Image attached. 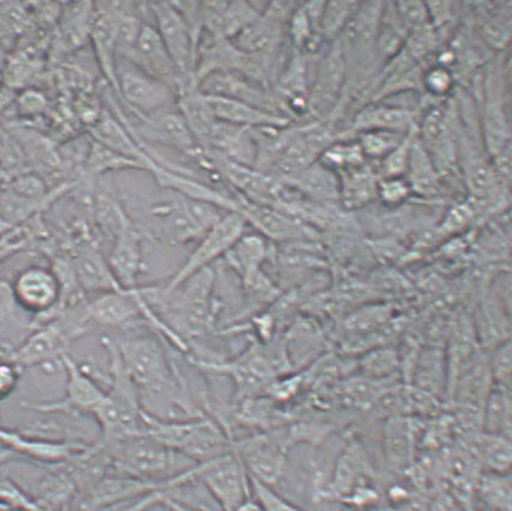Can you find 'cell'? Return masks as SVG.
Masks as SVG:
<instances>
[{
	"mask_svg": "<svg viewBox=\"0 0 512 511\" xmlns=\"http://www.w3.org/2000/svg\"><path fill=\"white\" fill-rule=\"evenodd\" d=\"M100 343L109 355L108 390L93 414L99 428L102 444L144 434L143 410H141L138 387L123 366L119 349L114 339L103 337Z\"/></svg>",
	"mask_w": 512,
	"mask_h": 511,
	"instance_id": "1",
	"label": "cell"
},
{
	"mask_svg": "<svg viewBox=\"0 0 512 511\" xmlns=\"http://www.w3.org/2000/svg\"><path fill=\"white\" fill-rule=\"evenodd\" d=\"M102 445L116 474L152 483L173 479L197 464L145 433Z\"/></svg>",
	"mask_w": 512,
	"mask_h": 511,
	"instance_id": "2",
	"label": "cell"
},
{
	"mask_svg": "<svg viewBox=\"0 0 512 511\" xmlns=\"http://www.w3.org/2000/svg\"><path fill=\"white\" fill-rule=\"evenodd\" d=\"M196 480L221 511H234L252 498L250 475L234 450L215 460L197 463Z\"/></svg>",
	"mask_w": 512,
	"mask_h": 511,
	"instance_id": "3",
	"label": "cell"
},
{
	"mask_svg": "<svg viewBox=\"0 0 512 511\" xmlns=\"http://www.w3.org/2000/svg\"><path fill=\"white\" fill-rule=\"evenodd\" d=\"M116 75L119 95L141 119L149 120L178 107V92L172 86L133 63L122 60L121 67H116Z\"/></svg>",
	"mask_w": 512,
	"mask_h": 511,
	"instance_id": "4",
	"label": "cell"
},
{
	"mask_svg": "<svg viewBox=\"0 0 512 511\" xmlns=\"http://www.w3.org/2000/svg\"><path fill=\"white\" fill-rule=\"evenodd\" d=\"M247 225L244 216L231 211L222 216L213 227L198 240L179 272L174 275L163 292H172L202 270L207 269L220 257H225L235 243L244 236Z\"/></svg>",
	"mask_w": 512,
	"mask_h": 511,
	"instance_id": "5",
	"label": "cell"
},
{
	"mask_svg": "<svg viewBox=\"0 0 512 511\" xmlns=\"http://www.w3.org/2000/svg\"><path fill=\"white\" fill-rule=\"evenodd\" d=\"M149 8L155 17L157 32L178 70L180 78L178 90L179 87L187 84L197 86L194 80V69H196L199 44L185 17L173 3H150Z\"/></svg>",
	"mask_w": 512,
	"mask_h": 511,
	"instance_id": "6",
	"label": "cell"
},
{
	"mask_svg": "<svg viewBox=\"0 0 512 511\" xmlns=\"http://www.w3.org/2000/svg\"><path fill=\"white\" fill-rule=\"evenodd\" d=\"M67 369L66 392L61 401L52 403L22 402V408L37 413H63L72 416H93L102 404L105 390L97 380L88 374L84 367L76 363L68 354L62 356Z\"/></svg>",
	"mask_w": 512,
	"mask_h": 511,
	"instance_id": "7",
	"label": "cell"
},
{
	"mask_svg": "<svg viewBox=\"0 0 512 511\" xmlns=\"http://www.w3.org/2000/svg\"><path fill=\"white\" fill-rule=\"evenodd\" d=\"M233 450L252 479L273 487L284 477L287 452L290 450L285 442L284 431L258 434L233 442Z\"/></svg>",
	"mask_w": 512,
	"mask_h": 511,
	"instance_id": "8",
	"label": "cell"
},
{
	"mask_svg": "<svg viewBox=\"0 0 512 511\" xmlns=\"http://www.w3.org/2000/svg\"><path fill=\"white\" fill-rule=\"evenodd\" d=\"M90 321L100 326L122 327L144 316L157 330L164 331L166 325L141 296V287L135 291H110L99 293L85 307Z\"/></svg>",
	"mask_w": 512,
	"mask_h": 511,
	"instance_id": "9",
	"label": "cell"
},
{
	"mask_svg": "<svg viewBox=\"0 0 512 511\" xmlns=\"http://www.w3.org/2000/svg\"><path fill=\"white\" fill-rule=\"evenodd\" d=\"M374 478L372 462L363 444L349 437L335 462L331 480L316 491V501L341 502L362 481Z\"/></svg>",
	"mask_w": 512,
	"mask_h": 511,
	"instance_id": "10",
	"label": "cell"
},
{
	"mask_svg": "<svg viewBox=\"0 0 512 511\" xmlns=\"http://www.w3.org/2000/svg\"><path fill=\"white\" fill-rule=\"evenodd\" d=\"M13 292L17 307L34 315L54 313L60 307L62 285L55 270L29 267L16 276Z\"/></svg>",
	"mask_w": 512,
	"mask_h": 511,
	"instance_id": "11",
	"label": "cell"
},
{
	"mask_svg": "<svg viewBox=\"0 0 512 511\" xmlns=\"http://www.w3.org/2000/svg\"><path fill=\"white\" fill-rule=\"evenodd\" d=\"M0 444L15 452L21 460L46 467L58 466L72 460L73 457L82 454L92 446L81 443L51 442V440L27 436L19 430H8L2 426H0Z\"/></svg>",
	"mask_w": 512,
	"mask_h": 511,
	"instance_id": "12",
	"label": "cell"
},
{
	"mask_svg": "<svg viewBox=\"0 0 512 511\" xmlns=\"http://www.w3.org/2000/svg\"><path fill=\"white\" fill-rule=\"evenodd\" d=\"M125 4L107 3L97 4V10L92 14L90 33L100 68L107 76L110 85L119 95L116 75L117 39L123 16Z\"/></svg>",
	"mask_w": 512,
	"mask_h": 511,
	"instance_id": "13",
	"label": "cell"
},
{
	"mask_svg": "<svg viewBox=\"0 0 512 511\" xmlns=\"http://www.w3.org/2000/svg\"><path fill=\"white\" fill-rule=\"evenodd\" d=\"M144 70L153 78L166 82L178 92L179 74L174 66L172 57L164 45L156 27L141 25L138 38L127 58H122Z\"/></svg>",
	"mask_w": 512,
	"mask_h": 511,
	"instance_id": "14",
	"label": "cell"
},
{
	"mask_svg": "<svg viewBox=\"0 0 512 511\" xmlns=\"http://www.w3.org/2000/svg\"><path fill=\"white\" fill-rule=\"evenodd\" d=\"M478 336H476L473 317L462 315L453 323L449 338V348L445 352L447 364V390L450 397L457 381L484 356Z\"/></svg>",
	"mask_w": 512,
	"mask_h": 511,
	"instance_id": "15",
	"label": "cell"
},
{
	"mask_svg": "<svg viewBox=\"0 0 512 511\" xmlns=\"http://www.w3.org/2000/svg\"><path fill=\"white\" fill-rule=\"evenodd\" d=\"M113 242L108 260L111 272L123 290L135 291L143 268V233L131 221Z\"/></svg>",
	"mask_w": 512,
	"mask_h": 511,
	"instance_id": "16",
	"label": "cell"
},
{
	"mask_svg": "<svg viewBox=\"0 0 512 511\" xmlns=\"http://www.w3.org/2000/svg\"><path fill=\"white\" fill-rule=\"evenodd\" d=\"M207 102L217 121L227 125L257 129L264 127L284 128L290 119L279 114L269 113L267 110L255 107L239 99L207 96Z\"/></svg>",
	"mask_w": 512,
	"mask_h": 511,
	"instance_id": "17",
	"label": "cell"
},
{
	"mask_svg": "<svg viewBox=\"0 0 512 511\" xmlns=\"http://www.w3.org/2000/svg\"><path fill=\"white\" fill-rule=\"evenodd\" d=\"M238 213L244 216L264 237L276 242H288L303 236L304 229L297 219L284 211L239 199Z\"/></svg>",
	"mask_w": 512,
	"mask_h": 511,
	"instance_id": "18",
	"label": "cell"
},
{
	"mask_svg": "<svg viewBox=\"0 0 512 511\" xmlns=\"http://www.w3.org/2000/svg\"><path fill=\"white\" fill-rule=\"evenodd\" d=\"M92 134L94 142L137 163L141 169L149 170V172L155 169L157 162L113 116L107 114L100 117L97 125L93 127Z\"/></svg>",
	"mask_w": 512,
	"mask_h": 511,
	"instance_id": "19",
	"label": "cell"
},
{
	"mask_svg": "<svg viewBox=\"0 0 512 511\" xmlns=\"http://www.w3.org/2000/svg\"><path fill=\"white\" fill-rule=\"evenodd\" d=\"M345 78V60L338 46L323 58L309 97V108L316 114H325L337 101Z\"/></svg>",
	"mask_w": 512,
	"mask_h": 511,
	"instance_id": "20",
	"label": "cell"
},
{
	"mask_svg": "<svg viewBox=\"0 0 512 511\" xmlns=\"http://www.w3.org/2000/svg\"><path fill=\"white\" fill-rule=\"evenodd\" d=\"M473 322L482 350L491 351L510 340V313L497 298L482 299Z\"/></svg>",
	"mask_w": 512,
	"mask_h": 511,
	"instance_id": "21",
	"label": "cell"
},
{
	"mask_svg": "<svg viewBox=\"0 0 512 511\" xmlns=\"http://www.w3.org/2000/svg\"><path fill=\"white\" fill-rule=\"evenodd\" d=\"M72 266L81 290L98 293L123 290L111 272L108 261L97 249L82 250Z\"/></svg>",
	"mask_w": 512,
	"mask_h": 511,
	"instance_id": "22",
	"label": "cell"
},
{
	"mask_svg": "<svg viewBox=\"0 0 512 511\" xmlns=\"http://www.w3.org/2000/svg\"><path fill=\"white\" fill-rule=\"evenodd\" d=\"M416 428L404 416L387 419L384 432L385 457L393 472L406 471L413 458Z\"/></svg>",
	"mask_w": 512,
	"mask_h": 511,
	"instance_id": "23",
	"label": "cell"
},
{
	"mask_svg": "<svg viewBox=\"0 0 512 511\" xmlns=\"http://www.w3.org/2000/svg\"><path fill=\"white\" fill-rule=\"evenodd\" d=\"M145 121L152 128L158 142L194 158L202 151L180 111H169Z\"/></svg>",
	"mask_w": 512,
	"mask_h": 511,
	"instance_id": "24",
	"label": "cell"
},
{
	"mask_svg": "<svg viewBox=\"0 0 512 511\" xmlns=\"http://www.w3.org/2000/svg\"><path fill=\"white\" fill-rule=\"evenodd\" d=\"M419 389L438 397L446 395L447 364L445 351L438 348H427L420 351L411 374L410 383Z\"/></svg>",
	"mask_w": 512,
	"mask_h": 511,
	"instance_id": "25",
	"label": "cell"
},
{
	"mask_svg": "<svg viewBox=\"0 0 512 511\" xmlns=\"http://www.w3.org/2000/svg\"><path fill=\"white\" fill-rule=\"evenodd\" d=\"M279 4H275V11H270L266 17L258 16L244 31H241L232 41L239 51L247 56L260 55L272 49L279 39Z\"/></svg>",
	"mask_w": 512,
	"mask_h": 511,
	"instance_id": "26",
	"label": "cell"
},
{
	"mask_svg": "<svg viewBox=\"0 0 512 511\" xmlns=\"http://www.w3.org/2000/svg\"><path fill=\"white\" fill-rule=\"evenodd\" d=\"M467 449L487 468V472L510 473L511 439L479 432L468 439Z\"/></svg>",
	"mask_w": 512,
	"mask_h": 511,
	"instance_id": "27",
	"label": "cell"
},
{
	"mask_svg": "<svg viewBox=\"0 0 512 511\" xmlns=\"http://www.w3.org/2000/svg\"><path fill=\"white\" fill-rule=\"evenodd\" d=\"M298 192L313 201L328 203L340 198V184L332 170L323 167L321 163L315 162L304 172L286 181Z\"/></svg>",
	"mask_w": 512,
	"mask_h": 511,
	"instance_id": "28",
	"label": "cell"
},
{
	"mask_svg": "<svg viewBox=\"0 0 512 511\" xmlns=\"http://www.w3.org/2000/svg\"><path fill=\"white\" fill-rule=\"evenodd\" d=\"M268 256L266 240L258 234H244L226 254L229 266L241 279L262 270V264Z\"/></svg>",
	"mask_w": 512,
	"mask_h": 511,
	"instance_id": "29",
	"label": "cell"
},
{
	"mask_svg": "<svg viewBox=\"0 0 512 511\" xmlns=\"http://www.w3.org/2000/svg\"><path fill=\"white\" fill-rule=\"evenodd\" d=\"M511 391L494 386L482 410V432L511 439Z\"/></svg>",
	"mask_w": 512,
	"mask_h": 511,
	"instance_id": "30",
	"label": "cell"
},
{
	"mask_svg": "<svg viewBox=\"0 0 512 511\" xmlns=\"http://www.w3.org/2000/svg\"><path fill=\"white\" fill-rule=\"evenodd\" d=\"M476 496L487 511H511L512 487L510 473L485 472L475 486Z\"/></svg>",
	"mask_w": 512,
	"mask_h": 511,
	"instance_id": "31",
	"label": "cell"
},
{
	"mask_svg": "<svg viewBox=\"0 0 512 511\" xmlns=\"http://www.w3.org/2000/svg\"><path fill=\"white\" fill-rule=\"evenodd\" d=\"M340 184V198L346 209L362 208L378 193L372 173L361 166L344 170Z\"/></svg>",
	"mask_w": 512,
	"mask_h": 511,
	"instance_id": "32",
	"label": "cell"
},
{
	"mask_svg": "<svg viewBox=\"0 0 512 511\" xmlns=\"http://www.w3.org/2000/svg\"><path fill=\"white\" fill-rule=\"evenodd\" d=\"M361 377L373 380L394 379L400 369V357L397 349L391 346H379L363 352L357 363Z\"/></svg>",
	"mask_w": 512,
	"mask_h": 511,
	"instance_id": "33",
	"label": "cell"
},
{
	"mask_svg": "<svg viewBox=\"0 0 512 511\" xmlns=\"http://www.w3.org/2000/svg\"><path fill=\"white\" fill-rule=\"evenodd\" d=\"M392 320L391 309L385 305H369L350 314L344 321L346 336L350 339L369 336Z\"/></svg>",
	"mask_w": 512,
	"mask_h": 511,
	"instance_id": "34",
	"label": "cell"
},
{
	"mask_svg": "<svg viewBox=\"0 0 512 511\" xmlns=\"http://www.w3.org/2000/svg\"><path fill=\"white\" fill-rule=\"evenodd\" d=\"M413 120L409 111L392 108H370L358 115L356 129L364 131L400 132Z\"/></svg>",
	"mask_w": 512,
	"mask_h": 511,
	"instance_id": "35",
	"label": "cell"
},
{
	"mask_svg": "<svg viewBox=\"0 0 512 511\" xmlns=\"http://www.w3.org/2000/svg\"><path fill=\"white\" fill-rule=\"evenodd\" d=\"M86 168L92 174L105 173L109 170L141 169L137 163L127 160L97 142H93L88 151Z\"/></svg>",
	"mask_w": 512,
	"mask_h": 511,
	"instance_id": "36",
	"label": "cell"
},
{
	"mask_svg": "<svg viewBox=\"0 0 512 511\" xmlns=\"http://www.w3.org/2000/svg\"><path fill=\"white\" fill-rule=\"evenodd\" d=\"M96 213L100 228L113 240L132 221L120 207V204L108 196L98 197Z\"/></svg>",
	"mask_w": 512,
	"mask_h": 511,
	"instance_id": "37",
	"label": "cell"
},
{
	"mask_svg": "<svg viewBox=\"0 0 512 511\" xmlns=\"http://www.w3.org/2000/svg\"><path fill=\"white\" fill-rule=\"evenodd\" d=\"M40 207L41 204L27 201L9 189L0 193V220L9 227L29 219Z\"/></svg>",
	"mask_w": 512,
	"mask_h": 511,
	"instance_id": "38",
	"label": "cell"
},
{
	"mask_svg": "<svg viewBox=\"0 0 512 511\" xmlns=\"http://www.w3.org/2000/svg\"><path fill=\"white\" fill-rule=\"evenodd\" d=\"M494 386L511 391V339L486 354Z\"/></svg>",
	"mask_w": 512,
	"mask_h": 511,
	"instance_id": "39",
	"label": "cell"
},
{
	"mask_svg": "<svg viewBox=\"0 0 512 511\" xmlns=\"http://www.w3.org/2000/svg\"><path fill=\"white\" fill-rule=\"evenodd\" d=\"M363 151L360 145H329L322 152L320 162L323 167L351 169L362 166Z\"/></svg>",
	"mask_w": 512,
	"mask_h": 511,
	"instance_id": "40",
	"label": "cell"
},
{
	"mask_svg": "<svg viewBox=\"0 0 512 511\" xmlns=\"http://www.w3.org/2000/svg\"><path fill=\"white\" fill-rule=\"evenodd\" d=\"M2 471H0V503L9 509L43 511L19 483L8 477L7 474H2Z\"/></svg>",
	"mask_w": 512,
	"mask_h": 511,
	"instance_id": "41",
	"label": "cell"
},
{
	"mask_svg": "<svg viewBox=\"0 0 512 511\" xmlns=\"http://www.w3.org/2000/svg\"><path fill=\"white\" fill-rule=\"evenodd\" d=\"M403 142L399 132L370 131L363 135L361 149L363 155L381 157L390 155Z\"/></svg>",
	"mask_w": 512,
	"mask_h": 511,
	"instance_id": "42",
	"label": "cell"
},
{
	"mask_svg": "<svg viewBox=\"0 0 512 511\" xmlns=\"http://www.w3.org/2000/svg\"><path fill=\"white\" fill-rule=\"evenodd\" d=\"M423 137L429 146L447 145L451 137V123L445 110H433L423 125Z\"/></svg>",
	"mask_w": 512,
	"mask_h": 511,
	"instance_id": "43",
	"label": "cell"
},
{
	"mask_svg": "<svg viewBox=\"0 0 512 511\" xmlns=\"http://www.w3.org/2000/svg\"><path fill=\"white\" fill-rule=\"evenodd\" d=\"M251 479L252 495L260 503L264 511H304L297 507L280 493L276 492L272 486L261 483L256 479Z\"/></svg>",
	"mask_w": 512,
	"mask_h": 511,
	"instance_id": "44",
	"label": "cell"
},
{
	"mask_svg": "<svg viewBox=\"0 0 512 511\" xmlns=\"http://www.w3.org/2000/svg\"><path fill=\"white\" fill-rule=\"evenodd\" d=\"M9 190L13 191L15 195L27 199L34 203L43 205L47 199L46 184L40 176L35 174H23L17 176L11 182Z\"/></svg>",
	"mask_w": 512,
	"mask_h": 511,
	"instance_id": "45",
	"label": "cell"
},
{
	"mask_svg": "<svg viewBox=\"0 0 512 511\" xmlns=\"http://www.w3.org/2000/svg\"><path fill=\"white\" fill-rule=\"evenodd\" d=\"M350 10V3L333 2L325 4L321 20V32L326 37H334L345 25L346 20L349 19Z\"/></svg>",
	"mask_w": 512,
	"mask_h": 511,
	"instance_id": "46",
	"label": "cell"
},
{
	"mask_svg": "<svg viewBox=\"0 0 512 511\" xmlns=\"http://www.w3.org/2000/svg\"><path fill=\"white\" fill-rule=\"evenodd\" d=\"M22 369L14 362L0 360V402L14 395L19 389Z\"/></svg>",
	"mask_w": 512,
	"mask_h": 511,
	"instance_id": "47",
	"label": "cell"
},
{
	"mask_svg": "<svg viewBox=\"0 0 512 511\" xmlns=\"http://www.w3.org/2000/svg\"><path fill=\"white\" fill-rule=\"evenodd\" d=\"M411 146H413L411 138L403 139V142L400 143L390 155H387L385 173H387L388 176H398L408 167Z\"/></svg>",
	"mask_w": 512,
	"mask_h": 511,
	"instance_id": "48",
	"label": "cell"
},
{
	"mask_svg": "<svg viewBox=\"0 0 512 511\" xmlns=\"http://www.w3.org/2000/svg\"><path fill=\"white\" fill-rule=\"evenodd\" d=\"M378 193L382 201L388 204H397L409 195V186L399 179H388L381 182Z\"/></svg>",
	"mask_w": 512,
	"mask_h": 511,
	"instance_id": "49",
	"label": "cell"
},
{
	"mask_svg": "<svg viewBox=\"0 0 512 511\" xmlns=\"http://www.w3.org/2000/svg\"><path fill=\"white\" fill-rule=\"evenodd\" d=\"M451 85V74L445 68H434L426 75L425 86L433 95H445Z\"/></svg>",
	"mask_w": 512,
	"mask_h": 511,
	"instance_id": "50",
	"label": "cell"
},
{
	"mask_svg": "<svg viewBox=\"0 0 512 511\" xmlns=\"http://www.w3.org/2000/svg\"><path fill=\"white\" fill-rule=\"evenodd\" d=\"M473 216L474 210L470 208L468 204L459 205V207L452 209L451 213L447 215L443 229L450 233L459 231V229L468 225V222L473 219Z\"/></svg>",
	"mask_w": 512,
	"mask_h": 511,
	"instance_id": "51",
	"label": "cell"
},
{
	"mask_svg": "<svg viewBox=\"0 0 512 511\" xmlns=\"http://www.w3.org/2000/svg\"><path fill=\"white\" fill-rule=\"evenodd\" d=\"M16 307L13 286L5 281H0V323L10 319Z\"/></svg>",
	"mask_w": 512,
	"mask_h": 511,
	"instance_id": "52",
	"label": "cell"
},
{
	"mask_svg": "<svg viewBox=\"0 0 512 511\" xmlns=\"http://www.w3.org/2000/svg\"><path fill=\"white\" fill-rule=\"evenodd\" d=\"M403 20L409 25L419 26L425 20V5L421 3H400L398 4Z\"/></svg>",
	"mask_w": 512,
	"mask_h": 511,
	"instance_id": "53",
	"label": "cell"
},
{
	"mask_svg": "<svg viewBox=\"0 0 512 511\" xmlns=\"http://www.w3.org/2000/svg\"><path fill=\"white\" fill-rule=\"evenodd\" d=\"M162 492L163 491L157 492V504H162L163 507H167L173 511H203L196 508H192L190 507V505H186L184 503L176 501V499L163 496Z\"/></svg>",
	"mask_w": 512,
	"mask_h": 511,
	"instance_id": "54",
	"label": "cell"
},
{
	"mask_svg": "<svg viewBox=\"0 0 512 511\" xmlns=\"http://www.w3.org/2000/svg\"><path fill=\"white\" fill-rule=\"evenodd\" d=\"M20 460L21 458L17 456L15 452L11 451L8 448H5L4 445L0 444V471L10 466L11 463Z\"/></svg>",
	"mask_w": 512,
	"mask_h": 511,
	"instance_id": "55",
	"label": "cell"
},
{
	"mask_svg": "<svg viewBox=\"0 0 512 511\" xmlns=\"http://www.w3.org/2000/svg\"><path fill=\"white\" fill-rule=\"evenodd\" d=\"M234 511H264L260 505L256 501V499L250 498L249 501H246L245 503L239 505L237 509Z\"/></svg>",
	"mask_w": 512,
	"mask_h": 511,
	"instance_id": "56",
	"label": "cell"
},
{
	"mask_svg": "<svg viewBox=\"0 0 512 511\" xmlns=\"http://www.w3.org/2000/svg\"><path fill=\"white\" fill-rule=\"evenodd\" d=\"M15 246H0V261L3 260L5 256L9 254V252L14 251Z\"/></svg>",
	"mask_w": 512,
	"mask_h": 511,
	"instance_id": "57",
	"label": "cell"
},
{
	"mask_svg": "<svg viewBox=\"0 0 512 511\" xmlns=\"http://www.w3.org/2000/svg\"><path fill=\"white\" fill-rule=\"evenodd\" d=\"M9 510V508L5 507L2 503H0V511Z\"/></svg>",
	"mask_w": 512,
	"mask_h": 511,
	"instance_id": "58",
	"label": "cell"
},
{
	"mask_svg": "<svg viewBox=\"0 0 512 511\" xmlns=\"http://www.w3.org/2000/svg\"><path fill=\"white\" fill-rule=\"evenodd\" d=\"M5 511H23V510L9 509V510H5Z\"/></svg>",
	"mask_w": 512,
	"mask_h": 511,
	"instance_id": "59",
	"label": "cell"
},
{
	"mask_svg": "<svg viewBox=\"0 0 512 511\" xmlns=\"http://www.w3.org/2000/svg\"><path fill=\"white\" fill-rule=\"evenodd\" d=\"M164 511H173V510H170L169 508L164 507Z\"/></svg>",
	"mask_w": 512,
	"mask_h": 511,
	"instance_id": "60",
	"label": "cell"
}]
</instances>
